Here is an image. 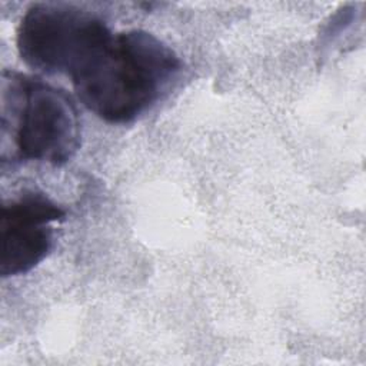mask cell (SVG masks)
I'll list each match as a JSON object with an SVG mask.
<instances>
[{
    "mask_svg": "<svg viewBox=\"0 0 366 366\" xmlns=\"http://www.w3.org/2000/svg\"><path fill=\"white\" fill-rule=\"evenodd\" d=\"M66 212L40 192H23L3 204L0 217V274L19 276L41 263L53 247L54 222Z\"/></svg>",
    "mask_w": 366,
    "mask_h": 366,
    "instance_id": "obj_4",
    "label": "cell"
},
{
    "mask_svg": "<svg viewBox=\"0 0 366 366\" xmlns=\"http://www.w3.org/2000/svg\"><path fill=\"white\" fill-rule=\"evenodd\" d=\"M177 54L143 30L113 34L70 79L80 103L107 123H130L170 89Z\"/></svg>",
    "mask_w": 366,
    "mask_h": 366,
    "instance_id": "obj_1",
    "label": "cell"
},
{
    "mask_svg": "<svg viewBox=\"0 0 366 366\" xmlns=\"http://www.w3.org/2000/svg\"><path fill=\"white\" fill-rule=\"evenodd\" d=\"M113 33L99 16L66 3L31 4L17 29L21 60L43 74L73 76Z\"/></svg>",
    "mask_w": 366,
    "mask_h": 366,
    "instance_id": "obj_3",
    "label": "cell"
},
{
    "mask_svg": "<svg viewBox=\"0 0 366 366\" xmlns=\"http://www.w3.org/2000/svg\"><path fill=\"white\" fill-rule=\"evenodd\" d=\"M1 164L67 163L79 150L81 127L74 100L39 77L3 70L0 79Z\"/></svg>",
    "mask_w": 366,
    "mask_h": 366,
    "instance_id": "obj_2",
    "label": "cell"
}]
</instances>
